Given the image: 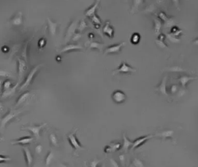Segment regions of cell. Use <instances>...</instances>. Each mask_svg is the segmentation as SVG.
<instances>
[{
  "label": "cell",
  "instance_id": "cell-1",
  "mask_svg": "<svg viewBox=\"0 0 198 167\" xmlns=\"http://www.w3.org/2000/svg\"><path fill=\"white\" fill-rule=\"evenodd\" d=\"M21 113H22V111L20 110H16L11 109L1 119V130H3L9 122H11L14 119L17 117Z\"/></svg>",
  "mask_w": 198,
  "mask_h": 167
},
{
  "label": "cell",
  "instance_id": "cell-2",
  "mask_svg": "<svg viewBox=\"0 0 198 167\" xmlns=\"http://www.w3.org/2000/svg\"><path fill=\"white\" fill-rule=\"evenodd\" d=\"M47 125V123H44L40 125H29L23 127L21 129L22 130H26L31 132L33 136L36 139L40 138V132L42 129Z\"/></svg>",
  "mask_w": 198,
  "mask_h": 167
},
{
  "label": "cell",
  "instance_id": "cell-3",
  "mask_svg": "<svg viewBox=\"0 0 198 167\" xmlns=\"http://www.w3.org/2000/svg\"><path fill=\"white\" fill-rule=\"evenodd\" d=\"M77 131V129H76L72 132L70 133L68 135V139L70 145L73 148H74L75 150H81L83 147L76 137Z\"/></svg>",
  "mask_w": 198,
  "mask_h": 167
},
{
  "label": "cell",
  "instance_id": "cell-4",
  "mask_svg": "<svg viewBox=\"0 0 198 167\" xmlns=\"http://www.w3.org/2000/svg\"><path fill=\"white\" fill-rule=\"evenodd\" d=\"M42 66V65H38L36 66H35L34 68H33L30 72H29L28 76H27L25 81H24V82L23 83V84L20 86V91L23 90L24 89H26L29 85L30 84L31 82L33 77L34 76L35 74L37 72V71L39 70V69Z\"/></svg>",
  "mask_w": 198,
  "mask_h": 167
},
{
  "label": "cell",
  "instance_id": "cell-5",
  "mask_svg": "<svg viewBox=\"0 0 198 167\" xmlns=\"http://www.w3.org/2000/svg\"><path fill=\"white\" fill-rule=\"evenodd\" d=\"M77 26L78 23L77 20H73L70 23L69 26L67 28L65 36V41H66V42H68L70 40V38L74 35V34L76 33L75 31L76 29H77Z\"/></svg>",
  "mask_w": 198,
  "mask_h": 167
},
{
  "label": "cell",
  "instance_id": "cell-6",
  "mask_svg": "<svg viewBox=\"0 0 198 167\" xmlns=\"http://www.w3.org/2000/svg\"><path fill=\"white\" fill-rule=\"evenodd\" d=\"M137 70L135 69L132 68L130 65H128L126 62L123 61L122 64L120 65V66L116 70H115L112 74L115 75L116 74H117L119 73H128L130 72H135Z\"/></svg>",
  "mask_w": 198,
  "mask_h": 167
},
{
  "label": "cell",
  "instance_id": "cell-7",
  "mask_svg": "<svg viewBox=\"0 0 198 167\" xmlns=\"http://www.w3.org/2000/svg\"><path fill=\"white\" fill-rule=\"evenodd\" d=\"M112 99L115 103L120 104L125 102L126 100V95L123 91L116 90L112 94Z\"/></svg>",
  "mask_w": 198,
  "mask_h": 167
},
{
  "label": "cell",
  "instance_id": "cell-8",
  "mask_svg": "<svg viewBox=\"0 0 198 167\" xmlns=\"http://www.w3.org/2000/svg\"><path fill=\"white\" fill-rule=\"evenodd\" d=\"M23 152L24 154V157L25 159V161L27 167H31L32 165V162L33 161V157L31 154V153L30 149L27 146H23L22 147Z\"/></svg>",
  "mask_w": 198,
  "mask_h": 167
},
{
  "label": "cell",
  "instance_id": "cell-9",
  "mask_svg": "<svg viewBox=\"0 0 198 167\" xmlns=\"http://www.w3.org/2000/svg\"><path fill=\"white\" fill-rule=\"evenodd\" d=\"M34 137L32 136H25L22 137L20 139H18L16 140H14L11 142L12 145H26L30 144L33 142Z\"/></svg>",
  "mask_w": 198,
  "mask_h": 167
},
{
  "label": "cell",
  "instance_id": "cell-10",
  "mask_svg": "<svg viewBox=\"0 0 198 167\" xmlns=\"http://www.w3.org/2000/svg\"><path fill=\"white\" fill-rule=\"evenodd\" d=\"M125 45H126V42H123L118 44H115V45L109 46L107 48H106V49L105 50L104 54L120 52L123 46H124Z\"/></svg>",
  "mask_w": 198,
  "mask_h": 167
},
{
  "label": "cell",
  "instance_id": "cell-11",
  "mask_svg": "<svg viewBox=\"0 0 198 167\" xmlns=\"http://www.w3.org/2000/svg\"><path fill=\"white\" fill-rule=\"evenodd\" d=\"M23 14L21 11L17 12L10 20V23L13 26H20L23 24Z\"/></svg>",
  "mask_w": 198,
  "mask_h": 167
},
{
  "label": "cell",
  "instance_id": "cell-12",
  "mask_svg": "<svg viewBox=\"0 0 198 167\" xmlns=\"http://www.w3.org/2000/svg\"><path fill=\"white\" fill-rule=\"evenodd\" d=\"M26 61H24L23 59H22L20 58L18 59V76H19V79L21 80L25 71L27 69L26 63L25 62Z\"/></svg>",
  "mask_w": 198,
  "mask_h": 167
},
{
  "label": "cell",
  "instance_id": "cell-13",
  "mask_svg": "<svg viewBox=\"0 0 198 167\" xmlns=\"http://www.w3.org/2000/svg\"><path fill=\"white\" fill-rule=\"evenodd\" d=\"M83 49V47L79 44H69L65 46H63L62 48H61L58 52L60 53L63 52H66L68 51L73 50H76V49Z\"/></svg>",
  "mask_w": 198,
  "mask_h": 167
},
{
  "label": "cell",
  "instance_id": "cell-14",
  "mask_svg": "<svg viewBox=\"0 0 198 167\" xmlns=\"http://www.w3.org/2000/svg\"><path fill=\"white\" fill-rule=\"evenodd\" d=\"M47 22H48V26L49 33H50V34L52 36H54L56 34L57 29L58 26V23L53 22L49 18H47Z\"/></svg>",
  "mask_w": 198,
  "mask_h": 167
},
{
  "label": "cell",
  "instance_id": "cell-15",
  "mask_svg": "<svg viewBox=\"0 0 198 167\" xmlns=\"http://www.w3.org/2000/svg\"><path fill=\"white\" fill-rule=\"evenodd\" d=\"M102 31L105 34H106L110 38H112L114 35V29L110 26V22L109 21L106 22L102 29Z\"/></svg>",
  "mask_w": 198,
  "mask_h": 167
},
{
  "label": "cell",
  "instance_id": "cell-16",
  "mask_svg": "<svg viewBox=\"0 0 198 167\" xmlns=\"http://www.w3.org/2000/svg\"><path fill=\"white\" fill-rule=\"evenodd\" d=\"M100 1H96L95 2V3L94 4V5H92V6H91L89 8H88L84 12L85 15H86L88 17H92V16H94L95 12V11L96 10V8H98V6L100 4Z\"/></svg>",
  "mask_w": 198,
  "mask_h": 167
},
{
  "label": "cell",
  "instance_id": "cell-17",
  "mask_svg": "<svg viewBox=\"0 0 198 167\" xmlns=\"http://www.w3.org/2000/svg\"><path fill=\"white\" fill-rule=\"evenodd\" d=\"M31 94L30 92H25L23 94H22L18 98V100L16 102V104L15 105V107H16L19 106H20L21 104L23 103L24 102H25L29 97H30Z\"/></svg>",
  "mask_w": 198,
  "mask_h": 167
},
{
  "label": "cell",
  "instance_id": "cell-18",
  "mask_svg": "<svg viewBox=\"0 0 198 167\" xmlns=\"http://www.w3.org/2000/svg\"><path fill=\"white\" fill-rule=\"evenodd\" d=\"M19 85V82H18L16 85H15L14 87H12V88H11L10 89H8L6 91H4L1 97L2 98H7L8 97L11 96H12L13 94L15 93L16 88H18V86Z\"/></svg>",
  "mask_w": 198,
  "mask_h": 167
},
{
  "label": "cell",
  "instance_id": "cell-19",
  "mask_svg": "<svg viewBox=\"0 0 198 167\" xmlns=\"http://www.w3.org/2000/svg\"><path fill=\"white\" fill-rule=\"evenodd\" d=\"M105 45L104 44L100 43V42H95V41H92V42H89L87 46L90 49H98V50L101 51L103 49Z\"/></svg>",
  "mask_w": 198,
  "mask_h": 167
},
{
  "label": "cell",
  "instance_id": "cell-20",
  "mask_svg": "<svg viewBox=\"0 0 198 167\" xmlns=\"http://www.w3.org/2000/svg\"><path fill=\"white\" fill-rule=\"evenodd\" d=\"M54 153L52 151H49L48 153L47 154L45 158V164L46 166H48L49 165H50V164H51L54 158Z\"/></svg>",
  "mask_w": 198,
  "mask_h": 167
},
{
  "label": "cell",
  "instance_id": "cell-21",
  "mask_svg": "<svg viewBox=\"0 0 198 167\" xmlns=\"http://www.w3.org/2000/svg\"><path fill=\"white\" fill-rule=\"evenodd\" d=\"M49 141H50V143L53 146L57 147L58 146V139L57 136V135L54 133H51L49 136Z\"/></svg>",
  "mask_w": 198,
  "mask_h": 167
},
{
  "label": "cell",
  "instance_id": "cell-22",
  "mask_svg": "<svg viewBox=\"0 0 198 167\" xmlns=\"http://www.w3.org/2000/svg\"><path fill=\"white\" fill-rule=\"evenodd\" d=\"M123 148L125 151H127L128 150V149L129 148V147L131 145H133V143L131 142L127 138V137L123 135Z\"/></svg>",
  "mask_w": 198,
  "mask_h": 167
},
{
  "label": "cell",
  "instance_id": "cell-23",
  "mask_svg": "<svg viewBox=\"0 0 198 167\" xmlns=\"http://www.w3.org/2000/svg\"><path fill=\"white\" fill-rule=\"evenodd\" d=\"M166 78H167V77H165L163 78V81L162 82V84H160L159 87L157 88V90L160 91V92H161L163 94H166Z\"/></svg>",
  "mask_w": 198,
  "mask_h": 167
},
{
  "label": "cell",
  "instance_id": "cell-24",
  "mask_svg": "<svg viewBox=\"0 0 198 167\" xmlns=\"http://www.w3.org/2000/svg\"><path fill=\"white\" fill-rule=\"evenodd\" d=\"M88 26L85 21V20L83 19L80 21V22L79 24V26L77 27V30L80 31V32H82L86 27H87Z\"/></svg>",
  "mask_w": 198,
  "mask_h": 167
},
{
  "label": "cell",
  "instance_id": "cell-25",
  "mask_svg": "<svg viewBox=\"0 0 198 167\" xmlns=\"http://www.w3.org/2000/svg\"><path fill=\"white\" fill-rule=\"evenodd\" d=\"M194 79L193 77H188V76H181L180 78V81L181 82V84L182 85V86L185 87V85L186 84L187 82L190 80Z\"/></svg>",
  "mask_w": 198,
  "mask_h": 167
},
{
  "label": "cell",
  "instance_id": "cell-26",
  "mask_svg": "<svg viewBox=\"0 0 198 167\" xmlns=\"http://www.w3.org/2000/svg\"><path fill=\"white\" fill-rule=\"evenodd\" d=\"M91 19L93 23H94L96 25H100L101 24V20L98 16L96 15H94L91 18Z\"/></svg>",
  "mask_w": 198,
  "mask_h": 167
},
{
  "label": "cell",
  "instance_id": "cell-27",
  "mask_svg": "<svg viewBox=\"0 0 198 167\" xmlns=\"http://www.w3.org/2000/svg\"><path fill=\"white\" fill-rule=\"evenodd\" d=\"M140 36L138 33H134L131 37V42L134 44H137L139 42Z\"/></svg>",
  "mask_w": 198,
  "mask_h": 167
},
{
  "label": "cell",
  "instance_id": "cell-28",
  "mask_svg": "<svg viewBox=\"0 0 198 167\" xmlns=\"http://www.w3.org/2000/svg\"><path fill=\"white\" fill-rule=\"evenodd\" d=\"M112 152L113 151H115L118 150L119 149H120V147H121V145L120 143H112L111 145H110Z\"/></svg>",
  "mask_w": 198,
  "mask_h": 167
},
{
  "label": "cell",
  "instance_id": "cell-29",
  "mask_svg": "<svg viewBox=\"0 0 198 167\" xmlns=\"http://www.w3.org/2000/svg\"><path fill=\"white\" fill-rule=\"evenodd\" d=\"M11 86H12L11 82L10 80H6L5 81H4V84H3L4 91H6L8 89H10L11 88H12Z\"/></svg>",
  "mask_w": 198,
  "mask_h": 167
},
{
  "label": "cell",
  "instance_id": "cell-30",
  "mask_svg": "<svg viewBox=\"0 0 198 167\" xmlns=\"http://www.w3.org/2000/svg\"><path fill=\"white\" fill-rule=\"evenodd\" d=\"M42 151V146L40 144L37 145L35 147V151L37 154H40Z\"/></svg>",
  "mask_w": 198,
  "mask_h": 167
},
{
  "label": "cell",
  "instance_id": "cell-31",
  "mask_svg": "<svg viewBox=\"0 0 198 167\" xmlns=\"http://www.w3.org/2000/svg\"><path fill=\"white\" fill-rule=\"evenodd\" d=\"M81 37V34L80 33H75L74 35L72 37V40L73 41H77Z\"/></svg>",
  "mask_w": 198,
  "mask_h": 167
},
{
  "label": "cell",
  "instance_id": "cell-32",
  "mask_svg": "<svg viewBox=\"0 0 198 167\" xmlns=\"http://www.w3.org/2000/svg\"><path fill=\"white\" fill-rule=\"evenodd\" d=\"M100 161L97 160H94L92 161L90 163V166L91 167H97L98 164L100 163Z\"/></svg>",
  "mask_w": 198,
  "mask_h": 167
},
{
  "label": "cell",
  "instance_id": "cell-33",
  "mask_svg": "<svg viewBox=\"0 0 198 167\" xmlns=\"http://www.w3.org/2000/svg\"><path fill=\"white\" fill-rule=\"evenodd\" d=\"M0 159H1V163H3V162H7V161H10L11 160V158H10V157L4 156L3 155H1V157H0Z\"/></svg>",
  "mask_w": 198,
  "mask_h": 167
},
{
  "label": "cell",
  "instance_id": "cell-34",
  "mask_svg": "<svg viewBox=\"0 0 198 167\" xmlns=\"http://www.w3.org/2000/svg\"><path fill=\"white\" fill-rule=\"evenodd\" d=\"M104 152L106 153H110L112 152V149H111L110 145L105 146V147L104 148Z\"/></svg>",
  "mask_w": 198,
  "mask_h": 167
},
{
  "label": "cell",
  "instance_id": "cell-35",
  "mask_svg": "<svg viewBox=\"0 0 198 167\" xmlns=\"http://www.w3.org/2000/svg\"><path fill=\"white\" fill-rule=\"evenodd\" d=\"M110 162H111V165L113 167H119L118 164L117 163V162L114 159H113V158L110 159Z\"/></svg>",
  "mask_w": 198,
  "mask_h": 167
},
{
  "label": "cell",
  "instance_id": "cell-36",
  "mask_svg": "<svg viewBox=\"0 0 198 167\" xmlns=\"http://www.w3.org/2000/svg\"><path fill=\"white\" fill-rule=\"evenodd\" d=\"M46 43V41H45V40L44 38H41L39 42H38V46L39 47H43L45 44Z\"/></svg>",
  "mask_w": 198,
  "mask_h": 167
},
{
  "label": "cell",
  "instance_id": "cell-37",
  "mask_svg": "<svg viewBox=\"0 0 198 167\" xmlns=\"http://www.w3.org/2000/svg\"><path fill=\"white\" fill-rule=\"evenodd\" d=\"M119 158H120V161H121V162H123V160H124V155H120L119 156Z\"/></svg>",
  "mask_w": 198,
  "mask_h": 167
},
{
  "label": "cell",
  "instance_id": "cell-38",
  "mask_svg": "<svg viewBox=\"0 0 198 167\" xmlns=\"http://www.w3.org/2000/svg\"><path fill=\"white\" fill-rule=\"evenodd\" d=\"M193 43L195 44L198 45V38H197V39H196L195 40H194V41H193Z\"/></svg>",
  "mask_w": 198,
  "mask_h": 167
},
{
  "label": "cell",
  "instance_id": "cell-39",
  "mask_svg": "<svg viewBox=\"0 0 198 167\" xmlns=\"http://www.w3.org/2000/svg\"><path fill=\"white\" fill-rule=\"evenodd\" d=\"M60 166H61V167H69V166H68L66 165L63 164H61L60 165Z\"/></svg>",
  "mask_w": 198,
  "mask_h": 167
},
{
  "label": "cell",
  "instance_id": "cell-40",
  "mask_svg": "<svg viewBox=\"0 0 198 167\" xmlns=\"http://www.w3.org/2000/svg\"><path fill=\"white\" fill-rule=\"evenodd\" d=\"M31 167H37L36 165H33V166H32Z\"/></svg>",
  "mask_w": 198,
  "mask_h": 167
},
{
  "label": "cell",
  "instance_id": "cell-41",
  "mask_svg": "<svg viewBox=\"0 0 198 167\" xmlns=\"http://www.w3.org/2000/svg\"><path fill=\"white\" fill-rule=\"evenodd\" d=\"M102 167H104V166H102Z\"/></svg>",
  "mask_w": 198,
  "mask_h": 167
}]
</instances>
